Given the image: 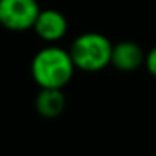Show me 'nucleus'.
I'll return each mask as SVG.
<instances>
[{
  "label": "nucleus",
  "mask_w": 156,
  "mask_h": 156,
  "mask_svg": "<svg viewBox=\"0 0 156 156\" xmlns=\"http://www.w3.org/2000/svg\"><path fill=\"white\" fill-rule=\"evenodd\" d=\"M41 5L37 0H0V25L12 32L34 27Z\"/></svg>",
  "instance_id": "7ed1b4c3"
},
{
  "label": "nucleus",
  "mask_w": 156,
  "mask_h": 156,
  "mask_svg": "<svg viewBox=\"0 0 156 156\" xmlns=\"http://www.w3.org/2000/svg\"><path fill=\"white\" fill-rule=\"evenodd\" d=\"M146 52L138 42L121 41L112 45L111 66L119 72H134L141 66H144Z\"/></svg>",
  "instance_id": "39448f33"
},
{
  "label": "nucleus",
  "mask_w": 156,
  "mask_h": 156,
  "mask_svg": "<svg viewBox=\"0 0 156 156\" xmlns=\"http://www.w3.org/2000/svg\"><path fill=\"white\" fill-rule=\"evenodd\" d=\"M76 72L69 49L49 44L32 57L30 74L39 87L64 89Z\"/></svg>",
  "instance_id": "f257e3e1"
},
{
  "label": "nucleus",
  "mask_w": 156,
  "mask_h": 156,
  "mask_svg": "<svg viewBox=\"0 0 156 156\" xmlns=\"http://www.w3.org/2000/svg\"><path fill=\"white\" fill-rule=\"evenodd\" d=\"M112 42L99 32H82L69 47L76 69L82 72H99L111 66Z\"/></svg>",
  "instance_id": "f03ea898"
},
{
  "label": "nucleus",
  "mask_w": 156,
  "mask_h": 156,
  "mask_svg": "<svg viewBox=\"0 0 156 156\" xmlns=\"http://www.w3.org/2000/svg\"><path fill=\"white\" fill-rule=\"evenodd\" d=\"M32 30L37 34L41 41L47 42V44H55L66 37L69 30V24L62 12L55 10V9H44V10L41 9Z\"/></svg>",
  "instance_id": "20e7f679"
},
{
  "label": "nucleus",
  "mask_w": 156,
  "mask_h": 156,
  "mask_svg": "<svg viewBox=\"0 0 156 156\" xmlns=\"http://www.w3.org/2000/svg\"><path fill=\"white\" fill-rule=\"evenodd\" d=\"M66 96L62 89H49V87H41V91L35 96V111L39 116L44 119H55L66 111Z\"/></svg>",
  "instance_id": "423d86ee"
},
{
  "label": "nucleus",
  "mask_w": 156,
  "mask_h": 156,
  "mask_svg": "<svg viewBox=\"0 0 156 156\" xmlns=\"http://www.w3.org/2000/svg\"><path fill=\"white\" fill-rule=\"evenodd\" d=\"M144 67L153 77H156V45H153L148 52H146V61H144Z\"/></svg>",
  "instance_id": "0eeeda50"
}]
</instances>
